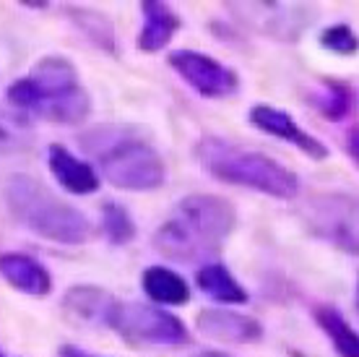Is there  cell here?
<instances>
[{"label": "cell", "mask_w": 359, "mask_h": 357, "mask_svg": "<svg viewBox=\"0 0 359 357\" xmlns=\"http://www.w3.org/2000/svg\"><path fill=\"white\" fill-rule=\"evenodd\" d=\"M237 227L234 206L214 193H190L154 233V250L175 264H208Z\"/></svg>", "instance_id": "1"}, {"label": "cell", "mask_w": 359, "mask_h": 357, "mask_svg": "<svg viewBox=\"0 0 359 357\" xmlns=\"http://www.w3.org/2000/svg\"><path fill=\"white\" fill-rule=\"evenodd\" d=\"M81 149L97 162L102 178L128 193H151L167 180V162L144 128L102 123L81 134Z\"/></svg>", "instance_id": "2"}, {"label": "cell", "mask_w": 359, "mask_h": 357, "mask_svg": "<svg viewBox=\"0 0 359 357\" xmlns=\"http://www.w3.org/2000/svg\"><path fill=\"white\" fill-rule=\"evenodd\" d=\"M11 108L21 115L45 117L50 123L76 125L91 115V97L79 71L63 55H45L6 91Z\"/></svg>", "instance_id": "3"}, {"label": "cell", "mask_w": 359, "mask_h": 357, "mask_svg": "<svg viewBox=\"0 0 359 357\" xmlns=\"http://www.w3.org/2000/svg\"><path fill=\"white\" fill-rule=\"evenodd\" d=\"M196 160L211 178L229 186L250 188L255 193L294 201L299 193V178L294 170L284 167L269 154L234 143L229 138L206 136L196 143Z\"/></svg>", "instance_id": "4"}, {"label": "cell", "mask_w": 359, "mask_h": 357, "mask_svg": "<svg viewBox=\"0 0 359 357\" xmlns=\"http://www.w3.org/2000/svg\"><path fill=\"white\" fill-rule=\"evenodd\" d=\"M3 196L11 216L42 240L57 245H81L91 238L89 216L32 175H11L6 180Z\"/></svg>", "instance_id": "5"}, {"label": "cell", "mask_w": 359, "mask_h": 357, "mask_svg": "<svg viewBox=\"0 0 359 357\" xmlns=\"http://www.w3.org/2000/svg\"><path fill=\"white\" fill-rule=\"evenodd\" d=\"M104 326L120 334L130 344H151V347H180L188 344L190 331L175 313L146 303H112Z\"/></svg>", "instance_id": "6"}, {"label": "cell", "mask_w": 359, "mask_h": 357, "mask_svg": "<svg viewBox=\"0 0 359 357\" xmlns=\"http://www.w3.org/2000/svg\"><path fill=\"white\" fill-rule=\"evenodd\" d=\"M299 216L318 240L359 259V196L313 193L299 206Z\"/></svg>", "instance_id": "7"}, {"label": "cell", "mask_w": 359, "mask_h": 357, "mask_svg": "<svg viewBox=\"0 0 359 357\" xmlns=\"http://www.w3.org/2000/svg\"><path fill=\"white\" fill-rule=\"evenodd\" d=\"M167 63H170L172 71L177 73L190 89L206 99L232 97L234 91L240 89V76H237V71L206 53H198V50H175V53H170Z\"/></svg>", "instance_id": "8"}, {"label": "cell", "mask_w": 359, "mask_h": 357, "mask_svg": "<svg viewBox=\"0 0 359 357\" xmlns=\"http://www.w3.org/2000/svg\"><path fill=\"white\" fill-rule=\"evenodd\" d=\"M232 11L243 13V21L250 24L258 34L281 39V42H294L299 34L313 24V8L302 3H234Z\"/></svg>", "instance_id": "9"}, {"label": "cell", "mask_w": 359, "mask_h": 357, "mask_svg": "<svg viewBox=\"0 0 359 357\" xmlns=\"http://www.w3.org/2000/svg\"><path fill=\"white\" fill-rule=\"evenodd\" d=\"M250 125L258 128L261 134L292 143L294 149H299L305 157H310L315 162H323L328 157V146L323 141H318L313 134H307L305 128L284 110L271 108V105H255L250 110Z\"/></svg>", "instance_id": "10"}, {"label": "cell", "mask_w": 359, "mask_h": 357, "mask_svg": "<svg viewBox=\"0 0 359 357\" xmlns=\"http://www.w3.org/2000/svg\"><path fill=\"white\" fill-rule=\"evenodd\" d=\"M198 331L222 344H255L263 339V323L248 313L229 308H206L196 316Z\"/></svg>", "instance_id": "11"}, {"label": "cell", "mask_w": 359, "mask_h": 357, "mask_svg": "<svg viewBox=\"0 0 359 357\" xmlns=\"http://www.w3.org/2000/svg\"><path fill=\"white\" fill-rule=\"evenodd\" d=\"M47 167H50V175L73 196H91L102 186V178L94 170V164L76 157L63 143L47 146Z\"/></svg>", "instance_id": "12"}, {"label": "cell", "mask_w": 359, "mask_h": 357, "mask_svg": "<svg viewBox=\"0 0 359 357\" xmlns=\"http://www.w3.org/2000/svg\"><path fill=\"white\" fill-rule=\"evenodd\" d=\"M0 277L6 279L16 292L32 297H45L53 292V274L34 256L8 250L0 256Z\"/></svg>", "instance_id": "13"}, {"label": "cell", "mask_w": 359, "mask_h": 357, "mask_svg": "<svg viewBox=\"0 0 359 357\" xmlns=\"http://www.w3.org/2000/svg\"><path fill=\"white\" fill-rule=\"evenodd\" d=\"M141 13H144V27L138 32L135 45L141 53H159L172 42V37L177 34L182 21H180L177 11L159 0L141 3Z\"/></svg>", "instance_id": "14"}, {"label": "cell", "mask_w": 359, "mask_h": 357, "mask_svg": "<svg viewBox=\"0 0 359 357\" xmlns=\"http://www.w3.org/2000/svg\"><path fill=\"white\" fill-rule=\"evenodd\" d=\"M115 297L94 285H76L63 297L65 316L76 323H104Z\"/></svg>", "instance_id": "15"}, {"label": "cell", "mask_w": 359, "mask_h": 357, "mask_svg": "<svg viewBox=\"0 0 359 357\" xmlns=\"http://www.w3.org/2000/svg\"><path fill=\"white\" fill-rule=\"evenodd\" d=\"M196 285L201 287V292L208 295L214 303L224 305H245L248 303V290H245L234 274L224 264L219 261H208L196 271Z\"/></svg>", "instance_id": "16"}, {"label": "cell", "mask_w": 359, "mask_h": 357, "mask_svg": "<svg viewBox=\"0 0 359 357\" xmlns=\"http://www.w3.org/2000/svg\"><path fill=\"white\" fill-rule=\"evenodd\" d=\"M141 287L146 297L156 305H185L190 303V285L182 274L167 266H149L141 274Z\"/></svg>", "instance_id": "17"}, {"label": "cell", "mask_w": 359, "mask_h": 357, "mask_svg": "<svg viewBox=\"0 0 359 357\" xmlns=\"http://www.w3.org/2000/svg\"><path fill=\"white\" fill-rule=\"evenodd\" d=\"M315 321L333 344L336 355L359 357V334L351 329L349 321L341 316V311H336L333 305H318L315 308Z\"/></svg>", "instance_id": "18"}, {"label": "cell", "mask_w": 359, "mask_h": 357, "mask_svg": "<svg viewBox=\"0 0 359 357\" xmlns=\"http://www.w3.org/2000/svg\"><path fill=\"white\" fill-rule=\"evenodd\" d=\"M34 146V128L16 110H0V154H21Z\"/></svg>", "instance_id": "19"}, {"label": "cell", "mask_w": 359, "mask_h": 357, "mask_svg": "<svg viewBox=\"0 0 359 357\" xmlns=\"http://www.w3.org/2000/svg\"><path fill=\"white\" fill-rule=\"evenodd\" d=\"M65 13H71V21L89 37L94 45L115 53V29H112V24H109V18L104 13L81 8V6H65Z\"/></svg>", "instance_id": "20"}, {"label": "cell", "mask_w": 359, "mask_h": 357, "mask_svg": "<svg viewBox=\"0 0 359 357\" xmlns=\"http://www.w3.org/2000/svg\"><path fill=\"white\" fill-rule=\"evenodd\" d=\"M310 102L328 120H344L351 112V108H354V94H351L349 86H344L339 81H323L310 94Z\"/></svg>", "instance_id": "21"}, {"label": "cell", "mask_w": 359, "mask_h": 357, "mask_svg": "<svg viewBox=\"0 0 359 357\" xmlns=\"http://www.w3.org/2000/svg\"><path fill=\"white\" fill-rule=\"evenodd\" d=\"M99 216H102V233L107 235L112 245H128L135 238V222L123 204L104 201L99 209Z\"/></svg>", "instance_id": "22"}, {"label": "cell", "mask_w": 359, "mask_h": 357, "mask_svg": "<svg viewBox=\"0 0 359 357\" xmlns=\"http://www.w3.org/2000/svg\"><path fill=\"white\" fill-rule=\"evenodd\" d=\"M320 47L336 55H344V58H351V55L359 53V34L349 24H333V27L323 29Z\"/></svg>", "instance_id": "23"}, {"label": "cell", "mask_w": 359, "mask_h": 357, "mask_svg": "<svg viewBox=\"0 0 359 357\" xmlns=\"http://www.w3.org/2000/svg\"><path fill=\"white\" fill-rule=\"evenodd\" d=\"M346 152H349L351 160L359 164V125H354L349 134H346Z\"/></svg>", "instance_id": "24"}, {"label": "cell", "mask_w": 359, "mask_h": 357, "mask_svg": "<svg viewBox=\"0 0 359 357\" xmlns=\"http://www.w3.org/2000/svg\"><path fill=\"white\" fill-rule=\"evenodd\" d=\"M60 357H94V355H86L83 349L71 347V344H65V347H60Z\"/></svg>", "instance_id": "25"}, {"label": "cell", "mask_w": 359, "mask_h": 357, "mask_svg": "<svg viewBox=\"0 0 359 357\" xmlns=\"http://www.w3.org/2000/svg\"><path fill=\"white\" fill-rule=\"evenodd\" d=\"M201 357H229V355H222V352H208V355H201Z\"/></svg>", "instance_id": "26"}, {"label": "cell", "mask_w": 359, "mask_h": 357, "mask_svg": "<svg viewBox=\"0 0 359 357\" xmlns=\"http://www.w3.org/2000/svg\"><path fill=\"white\" fill-rule=\"evenodd\" d=\"M357 313H359V282H357Z\"/></svg>", "instance_id": "27"}, {"label": "cell", "mask_w": 359, "mask_h": 357, "mask_svg": "<svg viewBox=\"0 0 359 357\" xmlns=\"http://www.w3.org/2000/svg\"><path fill=\"white\" fill-rule=\"evenodd\" d=\"M0 357H6V355H3V349H0Z\"/></svg>", "instance_id": "28"}]
</instances>
